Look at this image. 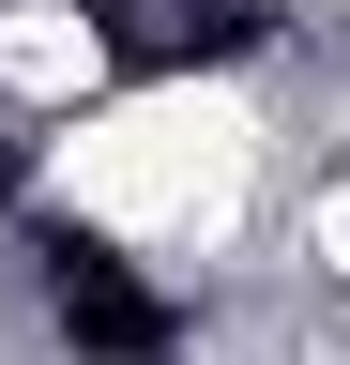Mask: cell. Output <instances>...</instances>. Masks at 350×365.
Wrapping results in <instances>:
<instances>
[{
	"label": "cell",
	"mask_w": 350,
	"mask_h": 365,
	"mask_svg": "<svg viewBox=\"0 0 350 365\" xmlns=\"http://www.w3.org/2000/svg\"><path fill=\"white\" fill-rule=\"evenodd\" d=\"M61 259V335L76 350H107V365H153L168 335H183V319H168V289H138V274H122L107 244H46Z\"/></svg>",
	"instance_id": "cell-1"
},
{
	"label": "cell",
	"mask_w": 350,
	"mask_h": 365,
	"mask_svg": "<svg viewBox=\"0 0 350 365\" xmlns=\"http://www.w3.org/2000/svg\"><path fill=\"white\" fill-rule=\"evenodd\" d=\"M0 198H16V137H0Z\"/></svg>",
	"instance_id": "cell-2"
}]
</instances>
